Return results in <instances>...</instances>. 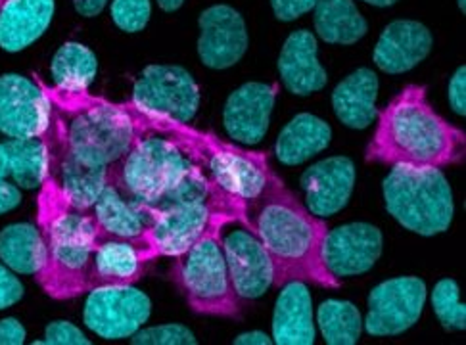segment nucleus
<instances>
[{"mask_svg": "<svg viewBox=\"0 0 466 345\" xmlns=\"http://www.w3.org/2000/svg\"><path fill=\"white\" fill-rule=\"evenodd\" d=\"M246 204L227 194H219L209 202L181 204L169 208H150L152 223L147 238L156 258H177L198 242L213 227H225L232 221L240 223Z\"/></svg>", "mask_w": 466, "mask_h": 345, "instance_id": "1a4fd4ad", "label": "nucleus"}, {"mask_svg": "<svg viewBox=\"0 0 466 345\" xmlns=\"http://www.w3.org/2000/svg\"><path fill=\"white\" fill-rule=\"evenodd\" d=\"M382 192L388 213L403 228L434 236L451 227L453 192L438 167L393 166L384 178Z\"/></svg>", "mask_w": 466, "mask_h": 345, "instance_id": "0eeeda50", "label": "nucleus"}, {"mask_svg": "<svg viewBox=\"0 0 466 345\" xmlns=\"http://www.w3.org/2000/svg\"><path fill=\"white\" fill-rule=\"evenodd\" d=\"M466 135L447 123L426 98V88L409 85L379 114L365 159L386 166L445 167L464 161Z\"/></svg>", "mask_w": 466, "mask_h": 345, "instance_id": "f03ea898", "label": "nucleus"}, {"mask_svg": "<svg viewBox=\"0 0 466 345\" xmlns=\"http://www.w3.org/2000/svg\"><path fill=\"white\" fill-rule=\"evenodd\" d=\"M107 5V0H74L76 10L85 17L98 15Z\"/></svg>", "mask_w": 466, "mask_h": 345, "instance_id": "79ce46f5", "label": "nucleus"}, {"mask_svg": "<svg viewBox=\"0 0 466 345\" xmlns=\"http://www.w3.org/2000/svg\"><path fill=\"white\" fill-rule=\"evenodd\" d=\"M332 129L327 121L313 114H299L280 131L275 154L284 166H299L329 148Z\"/></svg>", "mask_w": 466, "mask_h": 345, "instance_id": "bb28decb", "label": "nucleus"}, {"mask_svg": "<svg viewBox=\"0 0 466 345\" xmlns=\"http://www.w3.org/2000/svg\"><path fill=\"white\" fill-rule=\"evenodd\" d=\"M228 275L240 299L261 298L273 286L275 270L271 258L254 232L248 228L221 236Z\"/></svg>", "mask_w": 466, "mask_h": 345, "instance_id": "dca6fc26", "label": "nucleus"}, {"mask_svg": "<svg viewBox=\"0 0 466 345\" xmlns=\"http://www.w3.org/2000/svg\"><path fill=\"white\" fill-rule=\"evenodd\" d=\"M432 46V33L426 25L413 20H398L382 31L372 52V62L390 76L407 74L428 56Z\"/></svg>", "mask_w": 466, "mask_h": 345, "instance_id": "412c9836", "label": "nucleus"}, {"mask_svg": "<svg viewBox=\"0 0 466 345\" xmlns=\"http://www.w3.org/2000/svg\"><path fill=\"white\" fill-rule=\"evenodd\" d=\"M133 343H159V345H177V343H188L194 345V334L183 324H161L154 329L138 330L135 332Z\"/></svg>", "mask_w": 466, "mask_h": 345, "instance_id": "f704fd0d", "label": "nucleus"}, {"mask_svg": "<svg viewBox=\"0 0 466 345\" xmlns=\"http://www.w3.org/2000/svg\"><path fill=\"white\" fill-rule=\"evenodd\" d=\"M10 175L8 167V154L5 148V142H0V178H6Z\"/></svg>", "mask_w": 466, "mask_h": 345, "instance_id": "c03bdc74", "label": "nucleus"}, {"mask_svg": "<svg viewBox=\"0 0 466 345\" xmlns=\"http://www.w3.org/2000/svg\"><path fill=\"white\" fill-rule=\"evenodd\" d=\"M426 303V284L417 277L390 279L369 296L365 330L370 336H398L415 326Z\"/></svg>", "mask_w": 466, "mask_h": 345, "instance_id": "ddd939ff", "label": "nucleus"}, {"mask_svg": "<svg viewBox=\"0 0 466 345\" xmlns=\"http://www.w3.org/2000/svg\"><path fill=\"white\" fill-rule=\"evenodd\" d=\"M37 221L45 242V261L37 272L41 288L54 299L88 292L86 277L98 234L93 211L71 208L62 196L43 185Z\"/></svg>", "mask_w": 466, "mask_h": 345, "instance_id": "7ed1b4c3", "label": "nucleus"}, {"mask_svg": "<svg viewBox=\"0 0 466 345\" xmlns=\"http://www.w3.org/2000/svg\"><path fill=\"white\" fill-rule=\"evenodd\" d=\"M240 223L258 236L271 258L273 286L282 288L292 280L320 288L342 286L322 258L327 223L303 206L275 173L261 194L246 202Z\"/></svg>", "mask_w": 466, "mask_h": 345, "instance_id": "f257e3e1", "label": "nucleus"}, {"mask_svg": "<svg viewBox=\"0 0 466 345\" xmlns=\"http://www.w3.org/2000/svg\"><path fill=\"white\" fill-rule=\"evenodd\" d=\"M313 10L319 39L329 45H355L369 31L367 20L353 0H317Z\"/></svg>", "mask_w": 466, "mask_h": 345, "instance_id": "cd10ccee", "label": "nucleus"}, {"mask_svg": "<svg viewBox=\"0 0 466 345\" xmlns=\"http://www.w3.org/2000/svg\"><path fill=\"white\" fill-rule=\"evenodd\" d=\"M5 3H6V0H0V6H3V5H5Z\"/></svg>", "mask_w": 466, "mask_h": 345, "instance_id": "09e8293b", "label": "nucleus"}, {"mask_svg": "<svg viewBox=\"0 0 466 345\" xmlns=\"http://www.w3.org/2000/svg\"><path fill=\"white\" fill-rule=\"evenodd\" d=\"M382 246L380 228L369 223H350L327 232L322 258L336 279L360 277L379 261Z\"/></svg>", "mask_w": 466, "mask_h": 345, "instance_id": "f3484780", "label": "nucleus"}, {"mask_svg": "<svg viewBox=\"0 0 466 345\" xmlns=\"http://www.w3.org/2000/svg\"><path fill=\"white\" fill-rule=\"evenodd\" d=\"M317 0H271L275 15L280 22H294L303 14H308L315 8Z\"/></svg>", "mask_w": 466, "mask_h": 345, "instance_id": "4c0bfd02", "label": "nucleus"}, {"mask_svg": "<svg viewBox=\"0 0 466 345\" xmlns=\"http://www.w3.org/2000/svg\"><path fill=\"white\" fill-rule=\"evenodd\" d=\"M52 104L33 77L17 74L0 77V133L10 138H37L48 129Z\"/></svg>", "mask_w": 466, "mask_h": 345, "instance_id": "4468645a", "label": "nucleus"}, {"mask_svg": "<svg viewBox=\"0 0 466 345\" xmlns=\"http://www.w3.org/2000/svg\"><path fill=\"white\" fill-rule=\"evenodd\" d=\"M156 253L147 236L142 238H119L98 230L88 267V292L102 286H131L145 275L147 265Z\"/></svg>", "mask_w": 466, "mask_h": 345, "instance_id": "2eb2a0df", "label": "nucleus"}, {"mask_svg": "<svg viewBox=\"0 0 466 345\" xmlns=\"http://www.w3.org/2000/svg\"><path fill=\"white\" fill-rule=\"evenodd\" d=\"M39 343H76V345H88L91 340H88L76 324H71L67 320H54L46 326V332H45V340Z\"/></svg>", "mask_w": 466, "mask_h": 345, "instance_id": "c9c22d12", "label": "nucleus"}, {"mask_svg": "<svg viewBox=\"0 0 466 345\" xmlns=\"http://www.w3.org/2000/svg\"><path fill=\"white\" fill-rule=\"evenodd\" d=\"M432 307L445 329H466V307L459 301V284L455 280L443 279L436 284L432 292Z\"/></svg>", "mask_w": 466, "mask_h": 345, "instance_id": "473e14b6", "label": "nucleus"}, {"mask_svg": "<svg viewBox=\"0 0 466 345\" xmlns=\"http://www.w3.org/2000/svg\"><path fill=\"white\" fill-rule=\"evenodd\" d=\"M52 15L54 0H6L0 6V48L25 50L43 37Z\"/></svg>", "mask_w": 466, "mask_h": 345, "instance_id": "5701e85b", "label": "nucleus"}, {"mask_svg": "<svg viewBox=\"0 0 466 345\" xmlns=\"http://www.w3.org/2000/svg\"><path fill=\"white\" fill-rule=\"evenodd\" d=\"M279 88L267 83H246L227 98L223 123L227 135L242 144H258L268 131Z\"/></svg>", "mask_w": 466, "mask_h": 345, "instance_id": "6ab92c4d", "label": "nucleus"}, {"mask_svg": "<svg viewBox=\"0 0 466 345\" xmlns=\"http://www.w3.org/2000/svg\"><path fill=\"white\" fill-rule=\"evenodd\" d=\"M22 202V194L15 185L6 183L5 178H0V215L15 209Z\"/></svg>", "mask_w": 466, "mask_h": 345, "instance_id": "a19ab883", "label": "nucleus"}, {"mask_svg": "<svg viewBox=\"0 0 466 345\" xmlns=\"http://www.w3.org/2000/svg\"><path fill=\"white\" fill-rule=\"evenodd\" d=\"M43 140L46 147V177L43 185L62 196L71 208L91 209L107 187L110 166H86L77 159L66 140L64 125L54 110Z\"/></svg>", "mask_w": 466, "mask_h": 345, "instance_id": "9d476101", "label": "nucleus"}, {"mask_svg": "<svg viewBox=\"0 0 466 345\" xmlns=\"http://www.w3.org/2000/svg\"><path fill=\"white\" fill-rule=\"evenodd\" d=\"M459 8L462 10V14L466 12V0H459Z\"/></svg>", "mask_w": 466, "mask_h": 345, "instance_id": "de8ad7c7", "label": "nucleus"}, {"mask_svg": "<svg viewBox=\"0 0 466 345\" xmlns=\"http://www.w3.org/2000/svg\"><path fill=\"white\" fill-rule=\"evenodd\" d=\"M98 74L95 52L81 43H66L54 54L50 76L62 93H88Z\"/></svg>", "mask_w": 466, "mask_h": 345, "instance_id": "c85d7f7f", "label": "nucleus"}, {"mask_svg": "<svg viewBox=\"0 0 466 345\" xmlns=\"http://www.w3.org/2000/svg\"><path fill=\"white\" fill-rule=\"evenodd\" d=\"M24 298V284L0 265V309H8Z\"/></svg>", "mask_w": 466, "mask_h": 345, "instance_id": "e433bc0d", "label": "nucleus"}, {"mask_svg": "<svg viewBox=\"0 0 466 345\" xmlns=\"http://www.w3.org/2000/svg\"><path fill=\"white\" fill-rule=\"evenodd\" d=\"M353 187L355 166L344 156L322 159L301 175L306 208L320 219L342 211L350 202Z\"/></svg>", "mask_w": 466, "mask_h": 345, "instance_id": "aec40b11", "label": "nucleus"}, {"mask_svg": "<svg viewBox=\"0 0 466 345\" xmlns=\"http://www.w3.org/2000/svg\"><path fill=\"white\" fill-rule=\"evenodd\" d=\"M133 117L138 127L137 138L127 154L110 166L107 183H114L135 202L154 206L198 163L171 131L142 123L135 112Z\"/></svg>", "mask_w": 466, "mask_h": 345, "instance_id": "39448f33", "label": "nucleus"}, {"mask_svg": "<svg viewBox=\"0 0 466 345\" xmlns=\"http://www.w3.org/2000/svg\"><path fill=\"white\" fill-rule=\"evenodd\" d=\"M140 110L188 123L198 114L200 86L185 67L148 66L133 86V100Z\"/></svg>", "mask_w": 466, "mask_h": 345, "instance_id": "9b49d317", "label": "nucleus"}, {"mask_svg": "<svg viewBox=\"0 0 466 345\" xmlns=\"http://www.w3.org/2000/svg\"><path fill=\"white\" fill-rule=\"evenodd\" d=\"M447 98L457 116H466V67L461 66L450 81Z\"/></svg>", "mask_w": 466, "mask_h": 345, "instance_id": "58836bf2", "label": "nucleus"}, {"mask_svg": "<svg viewBox=\"0 0 466 345\" xmlns=\"http://www.w3.org/2000/svg\"><path fill=\"white\" fill-rule=\"evenodd\" d=\"M237 345H248V343H259V345H268L273 343V340L268 338L267 334L263 332H248V334H240L237 340H235Z\"/></svg>", "mask_w": 466, "mask_h": 345, "instance_id": "37998d69", "label": "nucleus"}, {"mask_svg": "<svg viewBox=\"0 0 466 345\" xmlns=\"http://www.w3.org/2000/svg\"><path fill=\"white\" fill-rule=\"evenodd\" d=\"M376 98H379V77L369 67H360L334 88V114L350 129H367L379 117Z\"/></svg>", "mask_w": 466, "mask_h": 345, "instance_id": "a878e982", "label": "nucleus"}, {"mask_svg": "<svg viewBox=\"0 0 466 345\" xmlns=\"http://www.w3.org/2000/svg\"><path fill=\"white\" fill-rule=\"evenodd\" d=\"M27 338V332L17 319L0 320V343H14L22 345Z\"/></svg>", "mask_w": 466, "mask_h": 345, "instance_id": "ea45409f", "label": "nucleus"}, {"mask_svg": "<svg viewBox=\"0 0 466 345\" xmlns=\"http://www.w3.org/2000/svg\"><path fill=\"white\" fill-rule=\"evenodd\" d=\"M148 296L133 286H102L91 289L83 311L88 330L106 340L131 338L150 319Z\"/></svg>", "mask_w": 466, "mask_h": 345, "instance_id": "f8f14e48", "label": "nucleus"}, {"mask_svg": "<svg viewBox=\"0 0 466 345\" xmlns=\"http://www.w3.org/2000/svg\"><path fill=\"white\" fill-rule=\"evenodd\" d=\"M157 5L164 12H175L185 5V0H157Z\"/></svg>", "mask_w": 466, "mask_h": 345, "instance_id": "a18cd8bd", "label": "nucleus"}, {"mask_svg": "<svg viewBox=\"0 0 466 345\" xmlns=\"http://www.w3.org/2000/svg\"><path fill=\"white\" fill-rule=\"evenodd\" d=\"M138 114L147 125L171 131L185 144L192 159L204 169L211 183L240 204L258 198L273 175L265 152L242 150L219 137L196 131L188 127V123H181L167 116L145 110L140 112V107Z\"/></svg>", "mask_w": 466, "mask_h": 345, "instance_id": "423d86ee", "label": "nucleus"}, {"mask_svg": "<svg viewBox=\"0 0 466 345\" xmlns=\"http://www.w3.org/2000/svg\"><path fill=\"white\" fill-rule=\"evenodd\" d=\"M150 0H112V20L125 33H138L150 22Z\"/></svg>", "mask_w": 466, "mask_h": 345, "instance_id": "72a5a7b5", "label": "nucleus"}, {"mask_svg": "<svg viewBox=\"0 0 466 345\" xmlns=\"http://www.w3.org/2000/svg\"><path fill=\"white\" fill-rule=\"evenodd\" d=\"M280 79L292 95L308 96L325 88L329 76L317 58L315 35L299 29L284 41L277 62Z\"/></svg>", "mask_w": 466, "mask_h": 345, "instance_id": "4be33fe9", "label": "nucleus"}, {"mask_svg": "<svg viewBox=\"0 0 466 345\" xmlns=\"http://www.w3.org/2000/svg\"><path fill=\"white\" fill-rule=\"evenodd\" d=\"M221 230L223 227L209 228L198 242L175 258L173 280L192 311L213 317H238L240 298L228 275Z\"/></svg>", "mask_w": 466, "mask_h": 345, "instance_id": "6e6552de", "label": "nucleus"}, {"mask_svg": "<svg viewBox=\"0 0 466 345\" xmlns=\"http://www.w3.org/2000/svg\"><path fill=\"white\" fill-rule=\"evenodd\" d=\"M363 3L372 5V6H379V8H386V6H393V5H396L398 0H363Z\"/></svg>", "mask_w": 466, "mask_h": 345, "instance_id": "49530a36", "label": "nucleus"}, {"mask_svg": "<svg viewBox=\"0 0 466 345\" xmlns=\"http://www.w3.org/2000/svg\"><path fill=\"white\" fill-rule=\"evenodd\" d=\"M0 259L14 272L37 275L45 261L41 230L27 223L6 227L0 232Z\"/></svg>", "mask_w": 466, "mask_h": 345, "instance_id": "c756f323", "label": "nucleus"}, {"mask_svg": "<svg viewBox=\"0 0 466 345\" xmlns=\"http://www.w3.org/2000/svg\"><path fill=\"white\" fill-rule=\"evenodd\" d=\"M91 211L100 232L119 238H142L152 223L150 206L135 202L114 183H107Z\"/></svg>", "mask_w": 466, "mask_h": 345, "instance_id": "393cba45", "label": "nucleus"}, {"mask_svg": "<svg viewBox=\"0 0 466 345\" xmlns=\"http://www.w3.org/2000/svg\"><path fill=\"white\" fill-rule=\"evenodd\" d=\"M52 110L64 125L71 152L86 166L107 167L131 148L138 127L131 106L116 104L88 93H62L39 79Z\"/></svg>", "mask_w": 466, "mask_h": 345, "instance_id": "20e7f679", "label": "nucleus"}, {"mask_svg": "<svg viewBox=\"0 0 466 345\" xmlns=\"http://www.w3.org/2000/svg\"><path fill=\"white\" fill-rule=\"evenodd\" d=\"M198 56L211 69H227L238 64L248 50L249 39L244 17L227 5L202 12Z\"/></svg>", "mask_w": 466, "mask_h": 345, "instance_id": "a211bd4d", "label": "nucleus"}, {"mask_svg": "<svg viewBox=\"0 0 466 345\" xmlns=\"http://www.w3.org/2000/svg\"><path fill=\"white\" fill-rule=\"evenodd\" d=\"M8 167L14 183L22 188H35L45 183L46 177V147L43 137L12 138L5 142Z\"/></svg>", "mask_w": 466, "mask_h": 345, "instance_id": "7c9ffc66", "label": "nucleus"}, {"mask_svg": "<svg viewBox=\"0 0 466 345\" xmlns=\"http://www.w3.org/2000/svg\"><path fill=\"white\" fill-rule=\"evenodd\" d=\"M317 322L322 338L330 345H353L360 341L363 332L360 309L350 301H322L317 311Z\"/></svg>", "mask_w": 466, "mask_h": 345, "instance_id": "2f4dec72", "label": "nucleus"}, {"mask_svg": "<svg viewBox=\"0 0 466 345\" xmlns=\"http://www.w3.org/2000/svg\"><path fill=\"white\" fill-rule=\"evenodd\" d=\"M273 341L279 345H311L315 341L311 294L301 280L282 286L273 315Z\"/></svg>", "mask_w": 466, "mask_h": 345, "instance_id": "b1692460", "label": "nucleus"}]
</instances>
